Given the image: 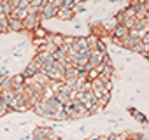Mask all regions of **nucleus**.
Wrapping results in <instances>:
<instances>
[{
	"instance_id": "f257e3e1",
	"label": "nucleus",
	"mask_w": 149,
	"mask_h": 140,
	"mask_svg": "<svg viewBox=\"0 0 149 140\" xmlns=\"http://www.w3.org/2000/svg\"><path fill=\"white\" fill-rule=\"evenodd\" d=\"M32 140H60L56 131L47 126H37L32 133Z\"/></svg>"
},
{
	"instance_id": "f03ea898",
	"label": "nucleus",
	"mask_w": 149,
	"mask_h": 140,
	"mask_svg": "<svg viewBox=\"0 0 149 140\" xmlns=\"http://www.w3.org/2000/svg\"><path fill=\"white\" fill-rule=\"evenodd\" d=\"M130 112H132V116H133L135 119H139V121H144V123H146V117H144L142 114H139V112H137V110H133V109H130Z\"/></svg>"
},
{
	"instance_id": "7ed1b4c3",
	"label": "nucleus",
	"mask_w": 149,
	"mask_h": 140,
	"mask_svg": "<svg viewBox=\"0 0 149 140\" xmlns=\"http://www.w3.org/2000/svg\"><path fill=\"white\" fill-rule=\"evenodd\" d=\"M88 140H111L109 137H91V138H88Z\"/></svg>"
}]
</instances>
